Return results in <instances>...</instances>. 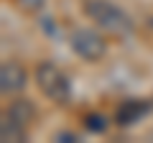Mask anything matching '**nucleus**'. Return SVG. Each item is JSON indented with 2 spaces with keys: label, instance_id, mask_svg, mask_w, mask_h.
<instances>
[{
  "label": "nucleus",
  "instance_id": "nucleus-3",
  "mask_svg": "<svg viewBox=\"0 0 153 143\" xmlns=\"http://www.w3.org/2000/svg\"><path fill=\"white\" fill-rule=\"evenodd\" d=\"M69 44L74 49V54L84 61H100L105 54H107V44L92 28H74L69 36Z\"/></svg>",
  "mask_w": 153,
  "mask_h": 143
},
{
  "label": "nucleus",
  "instance_id": "nucleus-4",
  "mask_svg": "<svg viewBox=\"0 0 153 143\" xmlns=\"http://www.w3.org/2000/svg\"><path fill=\"white\" fill-rule=\"evenodd\" d=\"M28 84V72L16 61H5L0 66V89L3 95H18Z\"/></svg>",
  "mask_w": 153,
  "mask_h": 143
},
{
  "label": "nucleus",
  "instance_id": "nucleus-7",
  "mask_svg": "<svg viewBox=\"0 0 153 143\" xmlns=\"http://www.w3.org/2000/svg\"><path fill=\"white\" fill-rule=\"evenodd\" d=\"M5 112H8L10 118H16L18 123H23L26 128L31 125V123H33V118H36V110H33V105L28 102V100H13V105L8 107Z\"/></svg>",
  "mask_w": 153,
  "mask_h": 143
},
{
  "label": "nucleus",
  "instance_id": "nucleus-8",
  "mask_svg": "<svg viewBox=\"0 0 153 143\" xmlns=\"http://www.w3.org/2000/svg\"><path fill=\"white\" fill-rule=\"evenodd\" d=\"M84 125H87V130H92V133H102L105 128H107V120L94 112V115H87V123H84Z\"/></svg>",
  "mask_w": 153,
  "mask_h": 143
},
{
  "label": "nucleus",
  "instance_id": "nucleus-9",
  "mask_svg": "<svg viewBox=\"0 0 153 143\" xmlns=\"http://www.w3.org/2000/svg\"><path fill=\"white\" fill-rule=\"evenodd\" d=\"M16 3L28 13H36V10H41V8L46 5V0H16Z\"/></svg>",
  "mask_w": 153,
  "mask_h": 143
},
{
  "label": "nucleus",
  "instance_id": "nucleus-1",
  "mask_svg": "<svg viewBox=\"0 0 153 143\" xmlns=\"http://www.w3.org/2000/svg\"><path fill=\"white\" fill-rule=\"evenodd\" d=\"M84 13L100 28H105L112 36H128L133 31V18L120 5H115L110 0H87L84 3Z\"/></svg>",
  "mask_w": 153,
  "mask_h": 143
},
{
  "label": "nucleus",
  "instance_id": "nucleus-5",
  "mask_svg": "<svg viewBox=\"0 0 153 143\" xmlns=\"http://www.w3.org/2000/svg\"><path fill=\"white\" fill-rule=\"evenodd\" d=\"M151 110H153L151 100H125L115 112V123L117 125H133V123L143 120Z\"/></svg>",
  "mask_w": 153,
  "mask_h": 143
},
{
  "label": "nucleus",
  "instance_id": "nucleus-2",
  "mask_svg": "<svg viewBox=\"0 0 153 143\" xmlns=\"http://www.w3.org/2000/svg\"><path fill=\"white\" fill-rule=\"evenodd\" d=\"M33 77H36L38 89H41L49 100H54V102H59V105L69 102V97H71V82H69V77H66L56 64H51V61L38 64Z\"/></svg>",
  "mask_w": 153,
  "mask_h": 143
},
{
  "label": "nucleus",
  "instance_id": "nucleus-10",
  "mask_svg": "<svg viewBox=\"0 0 153 143\" xmlns=\"http://www.w3.org/2000/svg\"><path fill=\"white\" fill-rule=\"evenodd\" d=\"M56 141H61V143H66V141H79V136H74V133H59Z\"/></svg>",
  "mask_w": 153,
  "mask_h": 143
},
{
  "label": "nucleus",
  "instance_id": "nucleus-6",
  "mask_svg": "<svg viewBox=\"0 0 153 143\" xmlns=\"http://www.w3.org/2000/svg\"><path fill=\"white\" fill-rule=\"evenodd\" d=\"M26 136H28V128L5 112L3 120H0V138H3V143H21V141H26Z\"/></svg>",
  "mask_w": 153,
  "mask_h": 143
}]
</instances>
